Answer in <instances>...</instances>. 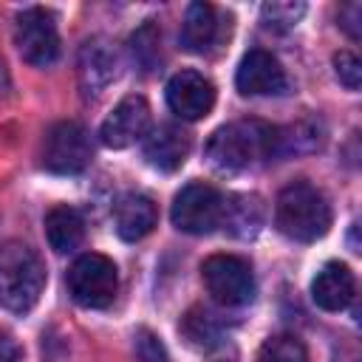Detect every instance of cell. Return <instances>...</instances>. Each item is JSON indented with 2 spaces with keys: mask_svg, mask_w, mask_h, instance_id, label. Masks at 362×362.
<instances>
[{
  "mask_svg": "<svg viewBox=\"0 0 362 362\" xmlns=\"http://www.w3.org/2000/svg\"><path fill=\"white\" fill-rule=\"evenodd\" d=\"M305 14V3H291V0H272L260 6V20L269 31H291Z\"/></svg>",
  "mask_w": 362,
  "mask_h": 362,
  "instance_id": "21",
  "label": "cell"
},
{
  "mask_svg": "<svg viewBox=\"0 0 362 362\" xmlns=\"http://www.w3.org/2000/svg\"><path fill=\"white\" fill-rule=\"evenodd\" d=\"M45 288V266L40 255L20 240L0 246V305L25 314L37 305Z\"/></svg>",
  "mask_w": 362,
  "mask_h": 362,
  "instance_id": "3",
  "label": "cell"
},
{
  "mask_svg": "<svg viewBox=\"0 0 362 362\" xmlns=\"http://www.w3.org/2000/svg\"><path fill=\"white\" fill-rule=\"evenodd\" d=\"M354 291H356L354 272L345 263H339V260L325 263L314 274V280H311V300L322 311H342V308H348L351 300H354Z\"/></svg>",
  "mask_w": 362,
  "mask_h": 362,
  "instance_id": "13",
  "label": "cell"
},
{
  "mask_svg": "<svg viewBox=\"0 0 362 362\" xmlns=\"http://www.w3.org/2000/svg\"><path fill=\"white\" fill-rule=\"evenodd\" d=\"M20 359H23V348L17 345V339L0 331V362H20Z\"/></svg>",
  "mask_w": 362,
  "mask_h": 362,
  "instance_id": "26",
  "label": "cell"
},
{
  "mask_svg": "<svg viewBox=\"0 0 362 362\" xmlns=\"http://www.w3.org/2000/svg\"><path fill=\"white\" fill-rule=\"evenodd\" d=\"M158 45H161V37H158V31H156L153 23L141 25V28L130 37L133 57H136V62H139L144 71H153V68H156V62H158Z\"/></svg>",
  "mask_w": 362,
  "mask_h": 362,
  "instance_id": "22",
  "label": "cell"
},
{
  "mask_svg": "<svg viewBox=\"0 0 362 362\" xmlns=\"http://www.w3.org/2000/svg\"><path fill=\"white\" fill-rule=\"evenodd\" d=\"M167 105L184 122H198L215 105V85L198 71H178L167 82Z\"/></svg>",
  "mask_w": 362,
  "mask_h": 362,
  "instance_id": "11",
  "label": "cell"
},
{
  "mask_svg": "<svg viewBox=\"0 0 362 362\" xmlns=\"http://www.w3.org/2000/svg\"><path fill=\"white\" fill-rule=\"evenodd\" d=\"M181 334L187 337L189 345H195V348H201V351H212V348L221 345V325H218V320H215L209 311H204V308H192V311L184 317Z\"/></svg>",
  "mask_w": 362,
  "mask_h": 362,
  "instance_id": "19",
  "label": "cell"
},
{
  "mask_svg": "<svg viewBox=\"0 0 362 362\" xmlns=\"http://www.w3.org/2000/svg\"><path fill=\"white\" fill-rule=\"evenodd\" d=\"M93 158L88 130L79 122H59L42 141V167L59 175L82 173Z\"/></svg>",
  "mask_w": 362,
  "mask_h": 362,
  "instance_id": "8",
  "label": "cell"
},
{
  "mask_svg": "<svg viewBox=\"0 0 362 362\" xmlns=\"http://www.w3.org/2000/svg\"><path fill=\"white\" fill-rule=\"evenodd\" d=\"M79 88L88 99H96L119 74V57L105 40H88L79 51Z\"/></svg>",
  "mask_w": 362,
  "mask_h": 362,
  "instance_id": "12",
  "label": "cell"
},
{
  "mask_svg": "<svg viewBox=\"0 0 362 362\" xmlns=\"http://www.w3.org/2000/svg\"><path fill=\"white\" fill-rule=\"evenodd\" d=\"M218 17L215 8L204 0H195L187 6L184 11V23H181V45L192 54H209L212 45L218 42Z\"/></svg>",
  "mask_w": 362,
  "mask_h": 362,
  "instance_id": "16",
  "label": "cell"
},
{
  "mask_svg": "<svg viewBox=\"0 0 362 362\" xmlns=\"http://www.w3.org/2000/svg\"><path fill=\"white\" fill-rule=\"evenodd\" d=\"M263 201L257 195H235L232 204L223 206V223L238 238H252L263 226Z\"/></svg>",
  "mask_w": 362,
  "mask_h": 362,
  "instance_id": "18",
  "label": "cell"
},
{
  "mask_svg": "<svg viewBox=\"0 0 362 362\" xmlns=\"http://www.w3.org/2000/svg\"><path fill=\"white\" fill-rule=\"evenodd\" d=\"M235 85L243 96H280L288 88V76L274 54L255 48L240 59Z\"/></svg>",
  "mask_w": 362,
  "mask_h": 362,
  "instance_id": "10",
  "label": "cell"
},
{
  "mask_svg": "<svg viewBox=\"0 0 362 362\" xmlns=\"http://www.w3.org/2000/svg\"><path fill=\"white\" fill-rule=\"evenodd\" d=\"M206 161L221 173H240L277 153V130L263 122H232L218 127L206 147Z\"/></svg>",
  "mask_w": 362,
  "mask_h": 362,
  "instance_id": "1",
  "label": "cell"
},
{
  "mask_svg": "<svg viewBox=\"0 0 362 362\" xmlns=\"http://www.w3.org/2000/svg\"><path fill=\"white\" fill-rule=\"evenodd\" d=\"M14 45L20 51V57L28 65L37 68H48L51 62H57L59 57V31H57V20L48 8L31 6L25 11H20L17 25H14Z\"/></svg>",
  "mask_w": 362,
  "mask_h": 362,
  "instance_id": "7",
  "label": "cell"
},
{
  "mask_svg": "<svg viewBox=\"0 0 362 362\" xmlns=\"http://www.w3.org/2000/svg\"><path fill=\"white\" fill-rule=\"evenodd\" d=\"M359 23H362V6L359 3H345L339 8V25L351 40H359Z\"/></svg>",
  "mask_w": 362,
  "mask_h": 362,
  "instance_id": "25",
  "label": "cell"
},
{
  "mask_svg": "<svg viewBox=\"0 0 362 362\" xmlns=\"http://www.w3.org/2000/svg\"><path fill=\"white\" fill-rule=\"evenodd\" d=\"M68 294L82 308H107L119 291V272L116 263L99 252L79 255L68 269Z\"/></svg>",
  "mask_w": 362,
  "mask_h": 362,
  "instance_id": "4",
  "label": "cell"
},
{
  "mask_svg": "<svg viewBox=\"0 0 362 362\" xmlns=\"http://www.w3.org/2000/svg\"><path fill=\"white\" fill-rule=\"evenodd\" d=\"M156 221H158V209H156L153 198H147L141 192H127L113 206L116 235L127 243H136V240L147 238L156 229Z\"/></svg>",
  "mask_w": 362,
  "mask_h": 362,
  "instance_id": "14",
  "label": "cell"
},
{
  "mask_svg": "<svg viewBox=\"0 0 362 362\" xmlns=\"http://www.w3.org/2000/svg\"><path fill=\"white\" fill-rule=\"evenodd\" d=\"M274 226L297 243L320 240L331 226L328 198L308 181L286 184L274 204Z\"/></svg>",
  "mask_w": 362,
  "mask_h": 362,
  "instance_id": "2",
  "label": "cell"
},
{
  "mask_svg": "<svg viewBox=\"0 0 362 362\" xmlns=\"http://www.w3.org/2000/svg\"><path fill=\"white\" fill-rule=\"evenodd\" d=\"M255 362H308V351L294 334H274L260 345Z\"/></svg>",
  "mask_w": 362,
  "mask_h": 362,
  "instance_id": "20",
  "label": "cell"
},
{
  "mask_svg": "<svg viewBox=\"0 0 362 362\" xmlns=\"http://www.w3.org/2000/svg\"><path fill=\"white\" fill-rule=\"evenodd\" d=\"M133 351L141 362H170L167 348L161 345V339L150 331V328H139L133 337Z\"/></svg>",
  "mask_w": 362,
  "mask_h": 362,
  "instance_id": "23",
  "label": "cell"
},
{
  "mask_svg": "<svg viewBox=\"0 0 362 362\" xmlns=\"http://www.w3.org/2000/svg\"><path fill=\"white\" fill-rule=\"evenodd\" d=\"M223 206H226V201L212 184L189 181L173 198L170 218H173L175 229L187 232V235H209L215 226L223 223Z\"/></svg>",
  "mask_w": 362,
  "mask_h": 362,
  "instance_id": "6",
  "label": "cell"
},
{
  "mask_svg": "<svg viewBox=\"0 0 362 362\" xmlns=\"http://www.w3.org/2000/svg\"><path fill=\"white\" fill-rule=\"evenodd\" d=\"M147 130H150V105L144 96L133 93V96H124L107 113V119L99 127V139L105 147L122 150V147H130L139 139H144Z\"/></svg>",
  "mask_w": 362,
  "mask_h": 362,
  "instance_id": "9",
  "label": "cell"
},
{
  "mask_svg": "<svg viewBox=\"0 0 362 362\" xmlns=\"http://www.w3.org/2000/svg\"><path fill=\"white\" fill-rule=\"evenodd\" d=\"M189 156V136L178 124H161L144 136V158L158 173H175Z\"/></svg>",
  "mask_w": 362,
  "mask_h": 362,
  "instance_id": "15",
  "label": "cell"
},
{
  "mask_svg": "<svg viewBox=\"0 0 362 362\" xmlns=\"http://www.w3.org/2000/svg\"><path fill=\"white\" fill-rule=\"evenodd\" d=\"M334 71H337V79L348 90H356L359 88V82H362V62H359L356 54H351V51L334 54Z\"/></svg>",
  "mask_w": 362,
  "mask_h": 362,
  "instance_id": "24",
  "label": "cell"
},
{
  "mask_svg": "<svg viewBox=\"0 0 362 362\" xmlns=\"http://www.w3.org/2000/svg\"><path fill=\"white\" fill-rule=\"evenodd\" d=\"M45 238L51 243L54 252L65 255V252H74L82 238H85V221L82 215L68 206V204H59V206H51L45 212Z\"/></svg>",
  "mask_w": 362,
  "mask_h": 362,
  "instance_id": "17",
  "label": "cell"
},
{
  "mask_svg": "<svg viewBox=\"0 0 362 362\" xmlns=\"http://www.w3.org/2000/svg\"><path fill=\"white\" fill-rule=\"evenodd\" d=\"M201 277L209 297L218 305L240 308L255 300V274L252 266L238 255H212L201 263Z\"/></svg>",
  "mask_w": 362,
  "mask_h": 362,
  "instance_id": "5",
  "label": "cell"
}]
</instances>
